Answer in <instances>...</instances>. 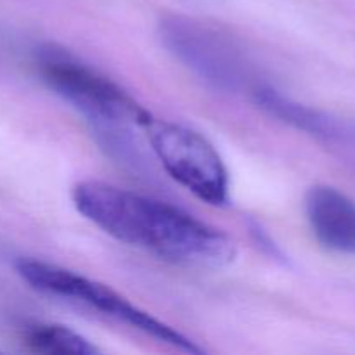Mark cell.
Segmentation results:
<instances>
[{"label": "cell", "instance_id": "7a4b0ae2", "mask_svg": "<svg viewBox=\"0 0 355 355\" xmlns=\"http://www.w3.org/2000/svg\"><path fill=\"white\" fill-rule=\"evenodd\" d=\"M35 66L42 82L99 130L142 128L153 116L127 90L64 49L44 45Z\"/></svg>", "mask_w": 355, "mask_h": 355}, {"label": "cell", "instance_id": "277c9868", "mask_svg": "<svg viewBox=\"0 0 355 355\" xmlns=\"http://www.w3.org/2000/svg\"><path fill=\"white\" fill-rule=\"evenodd\" d=\"M141 130L163 170L179 186L211 207L229 203V172L220 153L203 134L155 116Z\"/></svg>", "mask_w": 355, "mask_h": 355}, {"label": "cell", "instance_id": "6da1fadb", "mask_svg": "<svg viewBox=\"0 0 355 355\" xmlns=\"http://www.w3.org/2000/svg\"><path fill=\"white\" fill-rule=\"evenodd\" d=\"M76 211L125 245L194 269L234 262L236 243L225 232L166 201L101 180H82L71 191Z\"/></svg>", "mask_w": 355, "mask_h": 355}, {"label": "cell", "instance_id": "52a82bcc", "mask_svg": "<svg viewBox=\"0 0 355 355\" xmlns=\"http://www.w3.org/2000/svg\"><path fill=\"white\" fill-rule=\"evenodd\" d=\"M253 96H255L257 104L262 106L267 113L279 118L284 123H290L298 130L307 132L319 139H326V141H343L349 137V132L345 130L342 121L300 103H295L277 90L269 89V87H257L253 90Z\"/></svg>", "mask_w": 355, "mask_h": 355}, {"label": "cell", "instance_id": "5b68a950", "mask_svg": "<svg viewBox=\"0 0 355 355\" xmlns=\"http://www.w3.org/2000/svg\"><path fill=\"white\" fill-rule=\"evenodd\" d=\"M162 42L173 58L208 85L238 92L248 85L250 69L243 52L217 28L186 16H170L159 24Z\"/></svg>", "mask_w": 355, "mask_h": 355}, {"label": "cell", "instance_id": "ba28073f", "mask_svg": "<svg viewBox=\"0 0 355 355\" xmlns=\"http://www.w3.org/2000/svg\"><path fill=\"white\" fill-rule=\"evenodd\" d=\"M24 343L33 352L58 355L99 354L94 343L76 331L58 324H35L24 331Z\"/></svg>", "mask_w": 355, "mask_h": 355}, {"label": "cell", "instance_id": "8992f818", "mask_svg": "<svg viewBox=\"0 0 355 355\" xmlns=\"http://www.w3.org/2000/svg\"><path fill=\"white\" fill-rule=\"evenodd\" d=\"M305 215L321 246L340 255L355 257V201L326 184L305 194Z\"/></svg>", "mask_w": 355, "mask_h": 355}, {"label": "cell", "instance_id": "3957f363", "mask_svg": "<svg viewBox=\"0 0 355 355\" xmlns=\"http://www.w3.org/2000/svg\"><path fill=\"white\" fill-rule=\"evenodd\" d=\"M16 270L21 279L30 284L33 290L94 309L128 328L137 329L158 342L179 349L180 352L203 354V349H200L193 340L159 319L153 318L137 305L130 304L127 298L121 297L106 284H101L82 274H76L55 263L44 262V260L21 259L16 262Z\"/></svg>", "mask_w": 355, "mask_h": 355}]
</instances>
